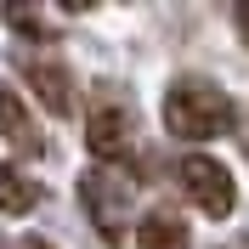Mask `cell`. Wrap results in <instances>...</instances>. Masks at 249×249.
<instances>
[{"instance_id": "3957f363", "label": "cell", "mask_w": 249, "mask_h": 249, "mask_svg": "<svg viewBox=\"0 0 249 249\" xmlns=\"http://www.w3.org/2000/svg\"><path fill=\"white\" fill-rule=\"evenodd\" d=\"M176 176H181V193L198 204L210 221H227V215L238 210V181H232V170H227L221 159H210V153H187Z\"/></svg>"}, {"instance_id": "7a4b0ae2", "label": "cell", "mask_w": 249, "mask_h": 249, "mask_svg": "<svg viewBox=\"0 0 249 249\" xmlns=\"http://www.w3.org/2000/svg\"><path fill=\"white\" fill-rule=\"evenodd\" d=\"M130 176L113 170V164H91V170L79 176V204H85V221H91L102 244L119 249L124 244V221H130Z\"/></svg>"}, {"instance_id": "52a82bcc", "label": "cell", "mask_w": 249, "mask_h": 249, "mask_svg": "<svg viewBox=\"0 0 249 249\" xmlns=\"http://www.w3.org/2000/svg\"><path fill=\"white\" fill-rule=\"evenodd\" d=\"M187 244H193L187 221L164 215V210H153V215L136 221V249H187Z\"/></svg>"}, {"instance_id": "9c48e42d", "label": "cell", "mask_w": 249, "mask_h": 249, "mask_svg": "<svg viewBox=\"0 0 249 249\" xmlns=\"http://www.w3.org/2000/svg\"><path fill=\"white\" fill-rule=\"evenodd\" d=\"M6 23L23 29V34H34V40L46 34V12H34V6H6Z\"/></svg>"}, {"instance_id": "30bf717a", "label": "cell", "mask_w": 249, "mask_h": 249, "mask_svg": "<svg viewBox=\"0 0 249 249\" xmlns=\"http://www.w3.org/2000/svg\"><path fill=\"white\" fill-rule=\"evenodd\" d=\"M232 29H238V40H244V46H249V0H244V6H238V12H232Z\"/></svg>"}, {"instance_id": "7c38bea8", "label": "cell", "mask_w": 249, "mask_h": 249, "mask_svg": "<svg viewBox=\"0 0 249 249\" xmlns=\"http://www.w3.org/2000/svg\"><path fill=\"white\" fill-rule=\"evenodd\" d=\"M0 249H12V244H6V238H0Z\"/></svg>"}, {"instance_id": "5b68a950", "label": "cell", "mask_w": 249, "mask_h": 249, "mask_svg": "<svg viewBox=\"0 0 249 249\" xmlns=\"http://www.w3.org/2000/svg\"><path fill=\"white\" fill-rule=\"evenodd\" d=\"M23 74H29L34 96H40L51 113H74V74H68L57 57H29V62H23Z\"/></svg>"}, {"instance_id": "8fae6325", "label": "cell", "mask_w": 249, "mask_h": 249, "mask_svg": "<svg viewBox=\"0 0 249 249\" xmlns=\"http://www.w3.org/2000/svg\"><path fill=\"white\" fill-rule=\"evenodd\" d=\"M12 249H57V244H51V238H40V232H29V238H17Z\"/></svg>"}, {"instance_id": "277c9868", "label": "cell", "mask_w": 249, "mask_h": 249, "mask_svg": "<svg viewBox=\"0 0 249 249\" xmlns=\"http://www.w3.org/2000/svg\"><path fill=\"white\" fill-rule=\"evenodd\" d=\"M130 108L124 102H91V113H85V147H91L96 164H119L124 153H130Z\"/></svg>"}, {"instance_id": "8992f818", "label": "cell", "mask_w": 249, "mask_h": 249, "mask_svg": "<svg viewBox=\"0 0 249 249\" xmlns=\"http://www.w3.org/2000/svg\"><path fill=\"white\" fill-rule=\"evenodd\" d=\"M0 136L12 142L23 159H34L40 147H46V142H40V130H34V119H29V108L17 102V91H12V85H0Z\"/></svg>"}, {"instance_id": "6da1fadb", "label": "cell", "mask_w": 249, "mask_h": 249, "mask_svg": "<svg viewBox=\"0 0 249 249\" xmlns=\"http://www.w3.org/2000/svg\"><path fill=\"white\" fill-rule=\"evenodd\" d=\"M164 124L181 142H215V136H227L238 124V102L221 85L187 74V79H176L170 91H164Z\"/></svg>"}, {"instance_id": "ba28073f", "label": "cell", "mask_w": 249, "mask_h": 249, "mask_svg": "<svg viewBox=\"0 0 249 249\" xmlns=\"http://www.w3.org/2000/svg\"><path fill=\"white\" fill-rule=\"evenodd\" d=\"M34 204H40V181L23 176L17 164H0V210L6 215H29Z\"/></svg>"}]
</instances>
